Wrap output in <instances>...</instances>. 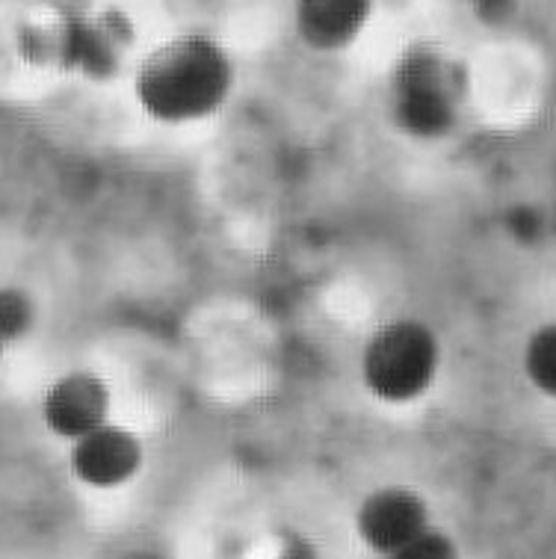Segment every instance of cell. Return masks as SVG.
<instances>
[{"label": "cell", "instance_id": "8", "mask_svg": "<svg viewBox=\"0 0 556 559\" xmlns=\"http://www.w3.org/2000/svg\"><path fill=\"white\" fill-rule=\"evenodd\" d=\"M524 373L536 391L556 400V323L536 329L524 346Z\"/></svg>", "mask_w": 556, "mask_h": 559}, {"label": "cell", "instance_id": "1", "mask_svg": "<svg viewBox=\"0 0 556 559\" xmlns=\"http://www.w3.org/2000/svg\"><path fill=\"white\" fill-rule=\"evenodd\" d=\"M234 60L208 33L154 45L133 74V95L154 122L192 124L223 110L234 92Z\"/></svg>", "mask_w": 556, "mask_h": 559}, {"label": "cell", "instance_id": "3", "mask_svg": "<svg viewBox=\"0 0 556 559\" xmlns=\"http://www.w3.org/2000/svg\"><path fill=\"white\" fill-rule=\"evenodd\" d=\"M397 124L417 140L445 136L456 122L459 92L447 60L435 51H412L400 60L391 86Z\"/></svg>", "mask_w": 556, "mask_h": 559}, {"label": "cell", "instance_id": "2", "mask_svg": "<svg viewBox=\"0 0 556 559\" xmlns=\"http://www.w3.org/2000/svg\"><path fill=\"white\" fill-rule=\"evenodd\" d=\"M441 367V341L412 317L388 320L362 349V382L379 403L405 406L433 388Z\"/></svg>", "mask_w": 556, "mask_h": 559}, {"label": "cell", "instance_id": "4", "mask_svg": "<svg viewBox=\"0 0 556 559\" xmlns=\"http://www.w3.org/2000/svg\"><path fill=\"white\" fill-rule=\"evenodd\" d=\"M426 500L405 486H382L370 491L355 512L358 539L379 557L400 559L412 542L429 527Z\"/></svg>", "mask_w": 556, "mask_h": 559}, {"label": "cell", "instance_id": "10", "mask_svg": "<svg viewBox=\"0 0 556 559\" xmlns=\"http://www.w3.org/2000/svg\"><path fill=\"white\" fill-rule=\"evenodd\" d=\"M447 557H456V548L453 542L447 539L445 533H438V530L429 524V527L417 536L409 548L400 554V559H447Z\"/></svg>", "mask_w": 556, "mask_h": 559}, {"label": "cell", "instance_id": "11", "mask_svg": "<svg viewBox=\"0 0 556 559\" xmlns=\"http://www.w3.org/2000/svg\"><path fill=\"white\" fill-rule=\"evenodd\" d=\"M3 346H7V341H3V335H0V356H3Z\"/></svg>", "mask_w": 556, "mask_h": 559}, {"label": "cell", "instance_id": "7", "mask_svg": "<svg viewBox=\"0 0 556 559\" xmlns=\"http://www.w3.org/2000/svg\"><path fill=\"white\" fill-rule=\"evenodd\" d=\"M374 0H294L299 39L320 53L346 51L365 33Z\"/></svg>", "mask_w": 556, "mask_h": 559}, {"label": "cell", "instance_id": "6", "mask_svg": "<svg viewBox=\"0 0 556 559\" xmlns=\"http://www.w3.org/2000/svg\"><path fill=\"white\" fill-rule=\"evenodd\" d=\"M113 394L110 385L98 373L71 370L66 377L54 379L51 388L42 397V420L54 436L66 441H78L110 420Z\"/></svg>", "mask_w": 556, "mask_h": 559}, {"label": "cell", "instance_id": "5", "mask_svg": "<svg viewBox=\"0 0 556 559\" xmlns=\"http://www.w3.org/2000/svg\"><path fill=\"white\" fill-rule=\"evenodd\" d=\"M145 465L142 438L122 424H102L81 436L71 448V471L83 486L110 488L128 486Z\"/></svg>", "mask_w": 556, "mask_h": 559}, {"label": "cell", "instance_id": "9", "mask_svg": "<svg viewBox=\"0 0 556 559\" xmlns=\"http://www.w3.org/2000/svg\"><path fill=\"white\" fill-rule=\"evenodd\" d=\"M36 320V306L31 296L19 290V287H0V335L3 341H19L33 329Z\"/></svg>", "mask_w": 556, "mask_h": 559}]
</instances>
